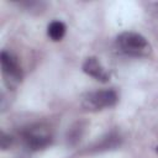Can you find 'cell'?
Instances as JSON below:
<instances>
[{"mask_svg": "<svg viewBox=\"0 0 158 158\" xmlns=\"http://www.w3.org/2000/svg\"><path fill=\"white\" fill-rule=\"evenodd\" d=\"M117 48L131 57H146L151 53V44L144 36L137 32H122L116 37Z\"/></svg>", "mask_w": 158, "mask_h": 158, "instance_id": "1", "label": "cell"}, {"mask_svg": "<svg viewBox=\"0 0 158 158\" xmlns=\"http://www.w3.org/2000/svg\"><path fill=\"white\" fill-rule=\"evenodd\" d=\"M118 100L115 90L105 89L98 91H90L81 99V106L88 111H98L114 106Z\"/></svg>", "mask_w": 158, "mask_h": 158, "instance_id": "2", "label": "cell"}, {"mask_svg": "<svg viewBox=\"0 0 158 158\" xmlns=\"http://www.w3.org/2000/svg\"><path fill=\"white\" fill-rule=\"evenodd\" d=\"M0 63H1V73L4 78V83L9 89L16 88L23 77L22 69L17 62V59L6 51L0 53Z\"/></svg>", "mask_w": 158, "mask_h": 158, "instance_id": "3", "label": "cell"}, {"mask_svg": "<svg viewBox=\"0 0 158 158\" xmlns=\"http://www.w3.org/2000/svg\"><path fill=\"white\" fill-rule=\"evenodd\" d=\"M52 137L49 132L38 126V127H31L23 132V142L27 146V148L32 151H38L48 147L51 144Z\"/></svg>", "mask_w": 158, "mask_h": 158, "instance_id": "4", "label": "cell"}, {"mask_svg": "<svg viewBox=\"0 0 158 158\" xmlns=\"http://www.w3.org/2000/svg\"><path fill=\"white\" fill-rule=\"evenodd\" d=\"M81 69L86 75H89L101 83H106L110 79V74L102 67V64L100 63V60L96 57H88L84 60Z\"/></svg>", "mask_w": 158, "mask_h": 158, "instance_id": "5", "label": "cell"}, {"mask_svg": "<svg viewBox=\"0 0 158 158\" xmlns=\"http://www.w3.org/2000/svg\"><path fill=\"white\" fill-rule=\"evenodd\" d=\"M65 31H67L65 25H64L62 21L56 20V21H52V22L48 25V27H47V36H48L52 41L57 42V41H60V40L64 37Z\"/></svg>", "mask_w": 158, "mask_h": 158, "instance_id": "6", "label": "cell"}, {"mask_svg": "<svg viewBox=\"0 0 158 158\" xmlns=\"http://www.w3.org/2000/svg\"><path fill=\"white\" fill-rule=\"evenodd\" d=\"M12 143V137L10 135H6V133H1V139H0V144H1V148L2 149H7Z\"/></svg>", "mask_w": 158, "mask_h": 158, "instance_id": "7", "label": "cell"}, {"mask_svg": "<svg viewBox=\"0 0 158 158\" xmlns=\"http://www.w3.org/2000/svg\"><path fill=\"white\" fill-rule=\"evenodd\" d=\"M156 152H157V153H158V146H157V147H156Z\"/></svg>", "mask_w": 158, "mask_h": 158, "instance_id": "8", "label": "cell"}]
</instances>
